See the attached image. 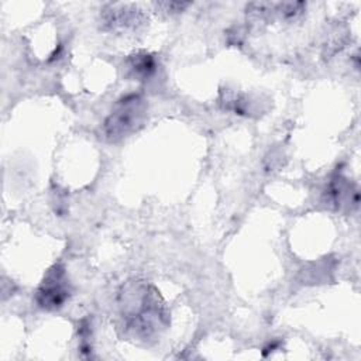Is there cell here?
I'll use <instances>...</instances> for the list:
<instances>
[{
    "label": "cell",
    "mask_w": 361,
    "mask_h": 361,
    "mask_svg": "<svg viewBox=\"0 0 361 361\" xmlns=\"http://www.w3.org/2000/svg\"><path fill=\"white\" fill-rule=\"evenodd\" d=\"M121 317L137 337L149 338L166 324V313L158 292L147 283H130L121 293Z\"/></svg>",
    "instance_id": "6da1fadb"
},
{
    "label": "cell",
    "mask_w": 361,
    "mask_h": 361,
    "mask_svg": "<svg viewBox=\"0 0 361 361\" xmlns=\"http://www.w3.org/2000/svg\"><path fill=\"white\" fill-rule=\"evenodd\" d=\"M145 109V102L138 94H128L118 100L104 121L106 138L116 142L135 131L144 120Z\"/></svg>",
    "instance_id": "7a4b0ae2"
},
{
    "label": "cell",
    "mask_w": 361,
    "mask_h": 361,
    "mask_svg": "<svg viewBox=\"0 0 361 361\" xmlns=\"http://www.w3.org/2000/svg\"><path fill=\"white\" fill-rule=\"evenodd\" d=\"M69 293L71 290L65 268L59 264H55L48 269L44 281L38 286L35 300L42 309L55 310L63 306L69 298Z\"/></svg>",
    "instance_id": "3957f363"
},
{
    "label": "cell",
    "mask_w": 361,
    "mask_h": 361,
    "mask_svg": "<svg viewBox=\"0 0 361 361\" xmlns=\"http://www.w3.org/2000/svg\"><path fill=\"white\" fill-rule=\"evenodd\" d=\"M141 13L137 7L126 6V4H114L110 6L109 10H104L103 21L110 30L117 28H130L140 23Z\"/></svg>",
    "instance_id": "277c9868"
},
{
    "label": "cell",
    "mask_w": 361,
    "mask_h": 361,
    "mask_svg": "<svg viewBox=\"0 0 361 361\" xmlns=\"http://www.w3.org/2000/svg\"><path fill=\"white\" fill-rule=\"evenodd\" d=\"M326 202L334 204L336 209H340L344 204H351L355 207L358 203V190L347 182V179L338 176L330 182L326 189Z\"/></svg>",
    "instance_id": "5b68a950"
},
{
    "label": "cell",
    "mask_w": 361,
    "mask_h": 361,
    "mask_svg": "<svg viewBox=\"0 0 361 361\" xmlns=\"http://www.w3.org/2000/svg\"><path fill=\"white\" fill-rule=\"evenodd\" d=\"M130 69L141 78H148L155 71V61L148 54H135L130 56Z\"/></svg>",
    "instance_id": "8992f818"
}]
</instances>
